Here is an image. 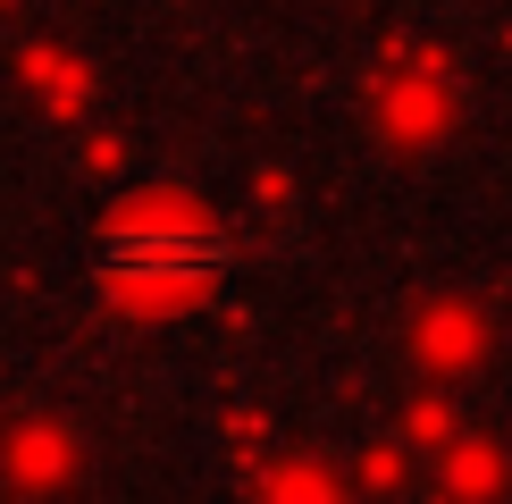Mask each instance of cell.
I'll use <instances>...</instances> for the list:
<instances>
[{
    "label": "cell",
    "instance_id": "1",
    "mask_svg": "<svg viewBox=\"0 0 512 504\" xmlns=\"http://www.w3.org/2000/svg\"><path fill=\"white\" fill-rule=\"evenodd\" d=\"M194 261H210V236L202 227H177V219L168 227L143 219V227H118L110 236V269L118 278H185Z\"/></svg>",
    "mask_w": 512,
    "mask_h": 504
}]
</instances>
